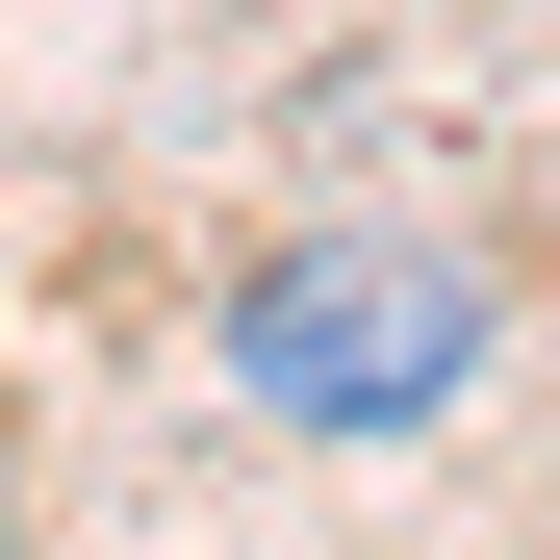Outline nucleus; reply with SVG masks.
I'll list each match as a JSON object with an SVG mask.
<instances>
[{
	"instance_id": "obj_1",
	"label": "nucleus",
	"mask_w": 560,
	"mask_h": 560,
	"mask_svg": "<svg viewBox=\"0 0 560 560\" xmlns=\"http://www.w3.org/2000/svg\"><path fill=\"white\" fill-rule=\"evenodd\" d=\"M485 357H510V280L433 255V230H280V255L230 280V408H255V433H331V458L458 433Z\"/></svg>"
}]
</instances>
